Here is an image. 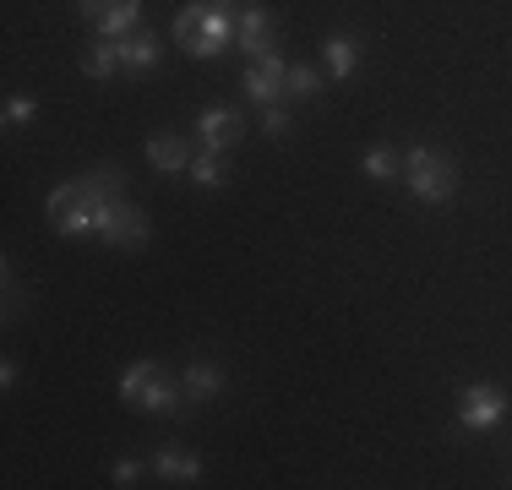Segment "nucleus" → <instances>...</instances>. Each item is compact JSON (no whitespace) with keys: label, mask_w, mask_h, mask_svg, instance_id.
Instances as JSON below:
<instances>
[{"label":"nucleus","mask_w":512,"mask_h":490,"mask_svg":"<svg viewBox=\"0 0 512 490\" xmlns=\"http://www.w3.org/2000/svg\"><path fill=\"white\" fill-rule=\"evenodd\" d=\"M365 175L387 186V180H404V164H398L393 147H371V153H365Z\"/></svg>","instance_id":"obj_17"},{"label":"nucleus","mask_w":512,"mask_h":490,"mask_svg":"<svg viewBox=\"0 0 512 490\" xmlns=\"http://www.w3.org/2000/svg\"><path fill=\"white\" fill-rule=\"evenodd\" d=\"M507 392L502 387H491V382H474V387H463V398H458V425L463 431H491V425H502L507 420Z\"/></svg>","instance_id":"obj_5"},{"label":"nucleus","mask_w":512,"mask_h":490,"mask_svg":"<svg viewBox=\"0 0 512 490\" xmlns=\"http://www.w3.org/2000/svg\"><path fill=\"white\" fill-rule=\"evenodd\" d=\"M235 39V28H229V17L218 6H186L175 17V44H186V55L197 60H218Z\"/></svg>","instance_id":"obj_4"},{"label":"nucleus","mask_w":512,"mask_h":490,"mask_svg":"<svg viewBox=\"0 0 512 490\" xmlns=\"http://www.w3.org/2000/svg\"><path fill=\"white\" fill-rule=\"evenodd\" d=\"M137 474H142L137 458H120V463H115V485H137Z\"/></svg>","instance_id":"obj_21"},{"label":"nucleus","mask_w":512,"mask_h":490,"mask_svg":"<svg viewBox=\"0 0 512 490\" xmlns=\"http://www.w3.org/2000/svg\"><path fill=\"white\" fill-rule=\"evenodd\" d=\"M93 28H99V39H126V33H137L142 28V0H104Z\"/></svg>","instance_id":"obj_9"},{"label":"nucleus","mask_w":512,"mask_h":490,"mask_svg":"<svg viewBox=\"0 0 512 490\" xmlns=\"http://www.w3.org/2000/svg\"><path fill=\"white\" fill-rule=\"evenodd\" d=\"M322 60H327V71H333L338 82L349 77V71H355V60H360V49H355V39H349V33H333V39L322 44Z\"/></svg>","instance_id":"obj_14"},{"label":"nucleus","mask_w":512,"mask_h":490,"mask_svg":"<svg viewBox=\"0 0 512 490\" xmlns=\"http://www.w3.org/2000/svg\"><path fill=\"white\" fill-rule=\"evenodd\" d=\"M120 398H126L131 409H142V414H180L186 392L169 382L158 360H137V365L120 371Z\"/></svg>","instance_id":"obj_2"},{"label":"nucleus","mask_w":512,"mask_h":490,"mask_svg":"<svg viewBox=\"0 0 512 490\" xmlns=\"http://www.w3.org/2000/svg\"><path fill=\"white\" fill-rule=\"evenodd\" d=\"M77 11H82V17H88V22H99V11H104V0H77Z\"/></svg>","instance_id":"obj_22"},{"label":"nucleus","mask_w":512,"mask_h":490,"mask_svg":"<svg viewBox=\"0 0 512 490\" xmlns=\"http://www.w3.org/2000/svg\"><path fill=\"white\" fill-rule=\"evenodd\" d=\"M33 115H39L33 98H11V104H6V126H22V120H33Z\"/></svg>","instance_id":"obj_20"},{"label":"nucleus","mask_w":512,"mask_h":490,"mask_svg":"<svg viewBox=\"0 0 512 490\" xmlns=\"http://www.w3.org/2000/svg\"><path fill=\"white\" fill-rule=\"evenodd\" d=\"M120 71V44L115 39H99L82 55V77H93V82H104V77H115Z\"/></svg>","instance_id":"obj_13"},{"label":"nucleus","mask_w":512,"mask_h":490,"mask_svg":"<svg viewBox=\"0 0 512 490\" xmlns=\"http://www.w3.org/2000/svg\"><path fill=\"white\" fill-rule=\"evenodd\" d=\"M218 387H224V371H218V365L197 360V365L186 371V398H191V403H207V398H218Z\"/></svg>","instance_id":"obj_15"},{"label":"nucleus","mask_w":512,"mask_h":490,"mask_svg":"<svg viewBox=\"0 0 512 490\" xmlns=\"http://www.w3.org/2000/svg\"><path fill=\"white\" fill-rule=\"evenodd\" d=\"M191 180H197L202 191H218L229 180V169H224V153H202V158H191V169H186Z\"/></svg>","instance_id":"obj_16"},{"label":"nucleus","mask_w":512,"mask_h":490,"mask_svg":"<svg viewBox=\"0 0 512 490\" xmlns=\"http://www.w3.org/2000/svg\"><path fill=\"white\" fill-rule=\"evenodd\" d=\"M322 93V71L316 66H289V98H316Z\"/></svg>","instance_id":"obj_18"},{"label":"nucleus","mask_w":512,"mask_h":490,"mask_svg":"<svg viewBox=\"0 0 512 490\" xmlns=\"http://www.w3.org/2000/svg\"><path fill=\"white\" fill-rule=\"evenodd\" d=\"M148 164L158 169V175H186L191 153H186V142H175V137H153L148 142Z\"/></svg>","instance_id":"obj_12"},{"label":"nucleus","mask_w":512,"mask_h":490,"mask_svg":"<svg viewBox=\"0 0 512 490\" xmlns=\"http://www.w3.org/2000/svg\"><path fill=\"white\" fill-rule=\"evenodd\" d=\"M115 44H120V71H137V77H148V71L158 66V55H164L158 33H148V28L126 33V39H115Z\"/></svg>","instance_id":"obj_8"},{"label":"nucleus","mask_w":512,"mask_h":490,"mask_svg":"<svg viewBox=\"0 0 512 490\" xmlns=\"http://www.w3.org/2000/svg\"><path fill=\"white\" fill-rule=\"evenodd\" d=\"M50 224L55 235H93L104 245H148V213L126 202V175L93 169L88 180H71L50 196Z\"/></svg>","instance_id":"obj_1"},{"label":"nucleus","mask_w":512,"mask_h":490,"mask_svg":"<svg viewBox=\"0 0 512 490\" xmlns=\"http://www.w3.org/2000/svg\"><path fill=\"white\" fill-rule=\"evenodd\" d=\"M153 469H158V480H175V485H197L202 480V458L186 452V447H164L153 458Z\"/></svg>","instance_id":"obj_11"},{"label":"nucleus","mask_w":512,"mask_h":490,"mask_svg":"<svg viewBox=\"0 0 512 490\" xmlns=\"http://www.w3.org/2000/svg\"><path fill=\"white\" fill-rule=\"evenodd\" d=\"M273 33H278V22H273V11H262V6H251L246 17H240V28H235V39L240 49L256 60V55H267L273 49Z\"/></svg>","instance_id":"obj_10"},{"label":"nucleus","mask_w":512,"mask_h":490,"mask_svg":"<svg viewBox=\"0 0 512 490\" xmlns=\"http://www.w3.org/2000/svg\"><path fill=\"white\" fill-rule=\"evenodd\" d=\"M262 131H267L273 142L289 137V109H284V104H267V109H262Z\"/></svg>","instance_id":"obj_19"},{"label":"nucleus","mask_w":512,"mask_h":490,"mask_svg":"<svg viewBox=\"0 0 512 490\" xmlns=\"http://www.w3.org/2000/svg\"><path fill=\"white\" fill-rule=\"evenodd\" d=\"M284 93H289V66H284V55H278V49L256 55L251 66H246V98L267 109V104H278Z\"/></svg>","instance_id":"obj_6"},{"label":"nucleus","mask_w":512,"mask_h":490,"mask_svg":"<svg viewBox=\"0 0 512 490\" xmlns=\"http://www.w3.org/2000/svg\"><path fill=\"white\" fill-rule=\"evenodd\" d=\"M197 137H202L207 153H229V147L246 137V115H240V109L213 104V109H202V115H197Z\"/></svg>","instance_id":"obj_7"},{"label":"nucleus","mask_w":512,"mask_h":490,"mask_svg":"<svg viewBox=\"0 0 512 490\" xmlns=\"http://www.w3.org/2000/svg\"><path fill=\"white\" fill-rule=\"evenodd\" d=\"M404 186L420 196V202H453L458 196V164L442 153V147H414L404 158Z\"/></svg>","instance_id":"obj_3"}]
</instances>
